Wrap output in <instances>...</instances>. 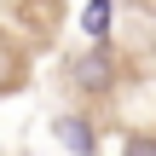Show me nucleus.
<instances>
[{
	"label": "nucleus",
	"instance_id": "f257e3e1",
	"mask_svg": "<svg viewBox=\"0 0 156 156\" xmlns=\"http://www.w3.org/2000/svg\"><path fill=\"white\" fill-rule=\"evenodd\" d=\"M58 139L75 156H93V127H81V122H58Z\"/></svg>",
	"mask_w": 156,
	"mask_h": 156
},
{
	"label": "nucleus",
	"instance_id": "7ed1b4c3",
	"mask_svg": "<svg viewBox=\"0 0 156 156\" xmlns=\"http://www.w3.org/2000/svg\"><path fill=\"white\" fill-rule=\"evenodd\" d=\"M104 75H110V64H104V52H93V58H81V81H93V87H104Z\"/></svg>",
	"mask_w": 156,
	"mask_h": 156
},
{
	"label": "nucleus",
	"instance_id": "20e7f679",
	"mask_svg": "<svg viewBox=\"0 0 156 156\" xmlns=\"http://www.w3.org/2000/svg\"><path fill=\"white\" fill-rule=\"evenodd\" d=\"M127 156H156V145H151V139H133V145H127Z\"/></svg>",
	"mask_w": 156,
	"mask_h": 156
},
{
	"label": "nucleus",
	"instance_id": "f03ea898",
	"mask_svg": "<svg viewBox=\"0 0 156 156\" xmlns=\"http://www.w3.org/2000/svg\"><path fill=\"white\" fill-rule=\"evenodd\" d=\"M81 29H87L93 41H104V29H110V0H93V6L81 12Z\"/></svg>",
	"mask_w": 156,
	"mask_h": 156
}]
</instances>
